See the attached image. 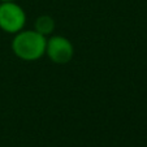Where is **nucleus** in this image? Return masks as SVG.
<instances>
[{
  "mask_svg": "<svg viewBox=\"0 0 147 147\" xmlns=\"http://www.w3.org/2000/svg\"><path fill=\"white\" fill-rule=\"evenodd\" d=\"M47 38L34 29H24L13 35L11 43L12 52L22 61H36L46 55Z\"/></svg>",
  "mask_w": 147,
  "mask_h": 147,
  "instance_id": "1",
  "label": "nucleus"
},
{
  "mask_svg": "<svg viewBox=\"0 0 147 147\" xmlns=\"http://www.w3.org/2000/svg\"><path fill=\"white\" fill-rule=\"evenodd\" d=\"M28 16L22 7L16 1L0 3V30L7 34H16L24 30Z\"/></svg>",
  "mask_w": 147,
  "mask_h": 147,
  "instance_id": "2",
  "label": "nucleus"
},
{
  "mask_svg": "<svg viewBox=\"0 0 147 147\" xmlns=\"http://www.w3.org/2000/svg\"><path fill=\"white\" fill-rule=\"evenodd\" d=\"M46 56L53 64L65 65L74 57V46L64 35H51L46 43Z\"/></svg>",
  "mask_w": 147,
  "mask_h": 147,
  "instance_id": "3",
  "label": "nucleus"
},
{
  "mask_svg": "<svg viewBox=\"0 0 147 147\" xmlns=\"http://www.w3.org/2000/svg\"><path fill=\"white\" fill-rule=\"evenodd\" d=\"M55 28H56V22L53 17H51L50 14H40L35 18L34 21V30L36 33H39L40 35L46 36H51L55 31Z\"/></svg>",
  "mask_w": 147,
  "mask_h": 147,
  "instance_id": "4",
  "label": "nucleus"
},
{
  "mask_svg": "<svg viewBox=\"0 0 147 147\" xmlns=\"http://www.w3.org/2000/svg\"><path fill=\"white\" fill-rule=\"evenodd\" d=\"M0 1H16V0H0Z\"/></svg>",
  "mask_w": 147,
  "mask_h": 147,
  "instance_id": "5",
  "label": "nucleus"
},
{
  "mask_svg": "<svg viewBox=\"0 0 147 147\" xmlns=\"http://www.w3.org/2000/svg\"><path fill=\"white\" fill-rule=\"evenodd\" d=\"M0 3H1V1H0Z\"/></svg>",
  "mask_w": 147,
  "mask_h": 147,
  "instance_id": "6",
  "label": "nucleus"
}]
</instances>
